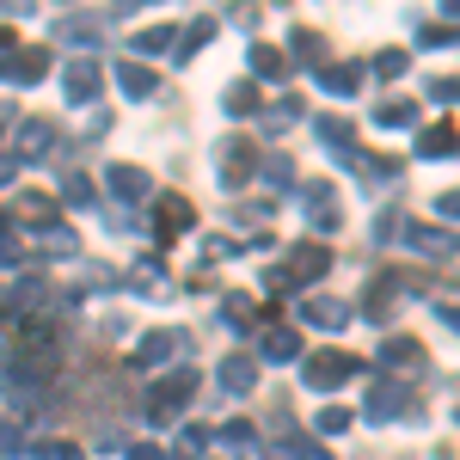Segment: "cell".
Masks as SVG:
<instances>
[{"mask_svg":"<svg viewBox=\"0 0 460 460\" xmlns=\"http://www.w3.org/2000/svg\"><path fill=\"white\" fill-rule=\"evenodd\" d=\"M325 270H332V252L314 246V240H301V246H288L283 264H270V270H264V288H270V295H288V288L319 283Z\"/></svg>","mask_w":460,"mask_h":460,"instance_id":"cell-1","label":"cell"},{"mask_svg":"<svg viewBox=\"0 0 460 460\" xmlns=\"http://www.w3.org/2000/svg\"><path fill=\"white\" fill-rule=\"evenodd\" d=\"M190 399H197V368H190V362H178L172 375H160L154 393H147V424H172Z\"/></svg>","mask_w":460,"mask_h":460,"instance_id":"cell-2","label":"cell"},{"mask_svg":"<svg viewBox=\"0 0 460 460\" xmlns=\"http://www.w3.org/2000/svg\"><path fill=\"white\" fill-rule=\"evenodd\" d=\"M356 375H362V362L344 356V350H314L301 362V381L314 393H332V387H344V381H356Z\"/></svg>","mask_w":460,"mask_h":460,"instance_id":"cell-3","label":"cell"},{"mask_svg":"<svg viewBox=\"0 0 460 460\" xmlns=\"http://www.w3.org/2000/svg\"><path fill=\"white\" fill-rule=\"evenodd\" d=\"M405 411H411V387H405V381H393V375H381V381L368 387L362 418H368V424H393V418H405Z\"/></svg>","mask_w":460,"mask_h":460,"instance_id":"cell-4","label":"cell"},{"mask_svg":"<svg viewBox=\"0 0 460 460\" xmlns=\"http://www.w3.org/2000/svg\"><path fill=\"white\" fill-rule=\"evenodd\" d=\"M190 227H197V209H190L184 197H160V203H154V240H160V246H172L178 234H190Z\"/></svg>","mask_w":460,"mask_h":460,"instance_id":"cell-5","label":"cell"},{"mask_svg":"<svg viewBox=\"0 0 460 460\" xmlns=\"http://www.w3.org/2000/svg\"><path fill=\"white\" fill-rule=\"evenodd\" d=\"M221 160H215V172H221V184H246L252 172H258V147L246 142V136H234V142L215 147Z\"/></svg>","mask_w":460,"mask_h":460,"instance_id":"cell-6","label":"cell"},{"mask_svg":"<svg viewBox=\"0 0 460 460\" xmlns=\"http://www.w3.org/2000/svg\"><path fill=\"white\" fill-rule=\"evenodd\" d=\"M178 350H190V338H184V332H172V325H160V332H147L142 344H136V356H129V362H136V368H160V362H172Z\"/></svg>","mask_w":460,"mask_h":460,"instance_id":"cell-7","label":"cell"},{"mask_svg":"<svg viewBox=\"0 0 460 460\" xmlns=\"http://www.w3.org/2000/svg\"><path fill=\"white\" fill-rule=\"evenodd\" d=\"M405 246L418 252V258H429V264H442V258H455V252H460V240L448 234V227H424V221H411V227H405Z\"/></svg>","mask_w":460,"mask_h":460,"instance_id":"cell-8","label":"cell"},{"mask_svg":"<svg viewBox=\"0 0 460 460\" xmlns=\"http://www.w3.org/2000/svg\"><path fill=\"white\" fill-rule=\"evenodd\" d=\"M43 74H49V49H25V43H19V49L0 62V80H13V86H37Z\"/></svg>","mask_w":460,"mask_h":460,"instance_id":"cell-9","label":"cell"},{"mask_svg":"<svg viewBox=\"0 0 460 460\" xmlns=\"http://www.w3.org/2000/svg\"><path fill=\"white\" fill-rule=\"evenodd\" d=\"M314 136L332 147V160H344V166H362V154H356V129L344 123V117H319Z\"/></svg>","mask_w":460,"mask_h":460,"instance_id":"cell-10","label":"cell"},{"mask_svg":"<svg viewBox=\"0 0 460 460\" xmlns=\"http://www.w3.org/2000/svg\"><path fill=\"white\" fill-rule=\"evenodd\" d=\"M105 184H111V197H123V203H147V197H154V178H147L142 166H129V160H117L105 172Z\"/></svg>","mask_w":460,"mask_h":460,"instance_id":"cell-11","label":"cell"},{"mask_svg":"<svg viewBox=\"0 0 460 460\" xmlns=\"http://www.w3.org/2000/svg\"><path fill=\"white\" fill-rule=\"evenodd\" d=\"M215 381H221V393H234V399H246V393L258 387V362L234 350L227 362H221V368H215Z\"/></svg>","mask_w":460,"mask_h":460,"instance_id":"cell-12","label":"cell"},{"mask_svg":"<svg viewBox=\"0 0 460 460\" xmlns=\"http://www.w3.org/2000/svg\"><path fill=\"white\" fill-rule=\"evenodd\" d=\"M381 368H393V375H411V368H424V344H418V338H405V332H399V338H387V344H381Z\"/></svg>","mask_w":460,"mask_h":460,"instance_id":"cell-13","label":"cell"},{"mask_svg":"<svg viewBox=\"0 0 460 460\" xmlns=\"http://www.w3.org/2000/svg\"><path fill=\"white\" fill-rule=\"evenodd\" d=\"M307 221H314L319 234H332V227L344 221V209H338V190H332V184H307Z\"/></svg>","mask_w":460,"mask_h":460,"instance_id":"cell-14","label":"cell"},{"mask_svg":"<svg viewBox=\"0 0 460 460\" xmlns=\"http://www.w3.org/2000/svg\"><path fill=\"white\" fill-rule=\"evenodd\" d=\"M418 154H424V160H455L460 154V129L455 123H429V129H418Z\"/></svg>","mask_w":460,"mask_h":460,"instance_id":"cell-15","label":"cell"},{"mask_svg":"<svg viewBox=\"0 0 460 460\" xmlns=\"http://www.w3.org/2000/svg\"><path fill=\"white\" fill-rule=\"evenodd\" d=\"M62 86H68L74 105H93V99H99V62H86V56H80V62H68Z\"/></svg>","mask_w":460,"mask_h":460,"instance_id":"cell-16","label":"cell"},{"mask_svg":"<svg viewBox=\"0 0 460 460\" xmlns=\"http://www.w3.org/2000/svg\"><path fill=\"white\" fill-rule=\"evenodd\" d=\"M49 147H56V123H19V154L13 160H49Z\"/></svg>","mask_w":460,"mask_h":460,"instance_id":"cell-17","label":"cell"},{"mask_svg":"<svg viewBox=\"0 0 460 460\" xmlns=\"http://www.w3.org/2000/svg\"><path fill=\"white\" fill-rule=\"evenodd\" d=\"M301 319L319 325V332H344L350 325V307H338L332 295H314V301H301Z\"/></svg>","mask_w":460,"mask_h":460,"instance_id":"cell-18","label":"cell"},{"mask_svg":"<svg viewBox=\"0 0 460 460\" xmlns=\"http://www.w3.org/2000/svg\"><path fill=\"white\" fill-rule=\"evenodd\" d=\"M117 93H123V99H154L160 80H154V68H142V62H117Z\"/></svg>","mask_w":460,"mask_h":460,"instance_id":"cell-19","label":"cell"},{"mask_svg":"<svg viewBox=\"0 0 460 460\" xmlns=\"http://www.w3.org/2000/svg\"><path fill=\"white\" fill-rule=\"evenodd\" d=\"M319 86H325V93H338V99H356L362 68H356V62H325V68H319Z\"/></svg>","mask_w":460,"mask_h":460,"instance_id":"cell-20","label":"cell"},{"mask_svg":"<svg viewBox=\"0 0 460 460\" xmlns=\"http://www.w3.org/2000/svg\"><path fill=\"white\" fill-rule=\"evenodd\" d=\"M258 356H264V362H295V356H301V338L283 332V325H270V332L258 338Z\"/></svg>","mask_w":460,"mask_h":460,"instance_id":"cell-21","label":"cell"},{"mask_svg":"<svg viewBox=\"0 0 460 460\" xmlns=\"http://www.w3.org/2000/svg\"><path fill=\"white\" fill-rule=\"evenodd\" d=\"M160 49H178V31H172V25H147V31L129 37V56H160Z\"/></svg>","mask_w":460,"mask_h":460,"instance_id":"cell-22","label":"cell"},{"mask_svg":"<svg viewBox=\"0 0 460 460\" xmlns=\"http://www.w3.org/2000/svg\"><path fill=\"white\" fill-rule=\"evenodd\" d=\"M252 74H258V80H283L288 56L277 49V43H252Z\"/></svg>","mask_w":460,"mask_h":460,"instance_id":"cell-23","label":"cell"},{"mask_svg":"<svg viewBox=\"0 0 460 460\" xmlns=\"http://www.w3.org/2000/svg\"><path fill=\"white\" fill-rule=\"evenodd\" d=\"M13 203H19V215H31L37 227H56V197H43V190H19Z\"/></svg>","mask_w":460,"mask_h":460,"instance_id":"cell-24","label":"cell"},{"mask_svg":"<svg viewBox=\"0 0 460 460\" xmlns=\"http://www.w3.org/2000/svg\"><path fill=\"white\" fill-rule=\"evenodd\" d=\"M375 123L381 129H411L418 123V105L411 99H387V105H375Z\"/></svg>","mask_w":460,"mask_h":460,"instance_id":"cell-25","label":"cell"},{"mask_svg":"<svg viewBox=\"0 0 460 460\" xmlns=\"http://www.w3.org/2000/svg\"><path fill=\"white\" fill-rule=\"evenodd\" d=\"M221 111H227V117H252V111H258V86H252V80L227 86V93H221Z\"/></svg>","mask_w":460,"mask_h":460,"instance_id":"cell-26","label":"cell"},{"mask_svg":"<svg viewBox=\"0 0 460 460\" xmlns=\"http://www.w3.org/2000/svg\"><path fill=\"white\" fill-rule=\"evenodd\" d=\"M288 49H295L301 62H314V68H325V37H319V31H307V25H301V31L288 37Z\"/></svg>","mask_w":460,"mask_h":460,"instance_id":"cell-27","label":"cell"},{"mask_svg":"<svg viewBox=\"0 0 460 460\" xmlns=\"http://www.w3.org/2000/svg\"><path fill=\"white\" fill-rule=\"evenodd\" d=\"M405 68H411V56H405V49H375V74H381V80H399Z\"/></svg>","mask_w":460,"mask_h":460,"instance_id":"cell-28","label":"cell"},{"mask_svg":"<svg viewBox=\"0 0 460 460\" xmlns=\"http://www.w3.org/2000/svg\"><path fill=\"white\" fill-rule=\"evenodd\" d=\"M258 172H264V184H295V166H288V154H264V160H258Z\"/></svg>","mask_w":460,"mask_h":460,"instance_id":"cell-29","label":"cell"},{"mask_svg":"<svg viewBox=\"0 0 460 460\" xmlns=\"http://www.w3.org/2000/svg\"><path fill=\"white\" fill-rule=\"evenodd\" d=\"M203 448H209V429H197V424L178 429V460H197Z\"/></svg>","mask_w":460,"mask_h":460,"instance_id":"cell-30","label":"cell"},{"mask_svg":"<svg viewBox=\"0 0 460 460\" xmlns=\"http://www.w3.org/2000/svg\"><path fill=\"white\" fill-rule=\"evenodd\" d=\"M295 117H301V99H283L277 111H264V129H270V136H283V129L295 123Z\"/></svg>","mask_w":460,"mask_h":460,"instance_id":"cell-31","label":"cell"},{"mask_svg":"<svg viewBox=\"0 0 460 460\" xmlns=\"http://www.w3.org/2000/svg\"><path fill=\"white\" fill-rule=\"evenodd\" d=\"M31 455L37 460H86V448H80V442H37Z\"/></svg>","mask_w":460,"mask_h":460,"instance_id":"cell-32","label":"cell"},{"mask_svg":"<svg viewBox=\"0 0 460 460\" xmlns=\"http://www.w3.org/2000/svg\"><path fill=\"white\" fill-rule=\"evenodd\" d=\"M215 37V19H197V25H190V31L178 37V56H190V49H203V43H209Z\"/></svg>","mask_w":460,"mask_h":460,"instance_id":"cell-33","label":"cell"},{"mask_svg":"<svg viewBox=\"0 0 460 460\" xmlns=\"http://www.w3.org/2000/svg\"><path fill=\"white\" fill-rule=\"evenodd\" d=\"M344 429H350V411L344 405H325L319 411V436H344Z\"/></svg>","mask_w":460,"mask_h":460,"instance_id":"cell-34","label":"cell"},{"mask_svg":"<svg viewBox=\"0 0 460 460\" xmlns=\"http://www.w3.org/2000/svg\"><path fill=\"white\" fill-rule=\"evenodd\" d=\"M62 197L86 209V203H93V178H86V172H68V184H62Z\"/></svg>","mask_w":460,"mask_h":460,"instance_id":"cell-35","label":"cell"},{"mask_svg":"<svg viewBox=\"0 0 460 460\" xmlns=\"http://www.w3.org/2000/svg\"><path fill=\"white\" fill-rule=\"evenodd\" d=\"M43 246H49V258H74V234L68 227H43Z\"/></svg>","mask_w":460,"mask_h":460,"instance_id":"cell-36","label":"cell"},{"mask_svg":"<svg viewBox=\"0 0 460 460\" xmlns=\"http://www.w3.org/2000/svg\"><path fill=\"white\" fill-rule=\"evenodd\" d=\"M62 37L68 43H99V25L93 19H62Z\"/></svg>","mask_w":460,"mask_h":460,"instance_id":"cell-37","label":"cell"},{"mask_svg":"<svg viewBox=\"0 0 460 460\" xmlns=\"http://www.w3.org/2000/svg\"><path fill=\"white\" fill-rule=\"evenodd\" d=\"M221 442H234V448H246V442H258V429H252L246 418H234V424H221Z\"/></svg>","mask_w":460,"mask_h":460,"instance_id":"cell-38","label":"cell"},{"mask_svg":"<svg viewBox=\"0 0 460 460\" xmlns=\"http://www.w3.org/2000/svg\"><path fill=\"white\" fill-rule=\"evenodd\" d=\"M19 448H25L19 424H13V418H0V455H19Z\"/></svg>","mask_w":460,"mask_h":460,"instance_id":"cell-39","label":"cell"},{"mask_svg":"<svg viewBox=\"0 0 460 460\" xmlns=\"http://www.w3.org/2000/svg\"><path fill=\"white\" fill-rule=\"evenodd\" d=\"M19 258H25V246H19V240H13V234H0V270H13V264H19Z\"/></svg>","mask_w":460,"mask_h":460,"instance_id":"cell-40","label":"cell"},{"mask_svg":"<svg viewBox=\"0 0 460 460\" xmlns=\"http://www.w3.org/2000/svg\"><path fill=\"white\" fill-rule=\"evenodd\" d=\"M418 37H424V43H455V37H460V25H424Z\"/></svg>","mask_w":460,"mask_h":460,"instance_id":"cell-41","label":"cell"},{"mask_svg":"<svg viewBox=\"0 0 460 460\" xmlns=\"http://www.w3.org/2000/svg\"><path fill=\"white\" fill-rule=\"evenodd\" d=\"M129 460H166L160 442H129Z\"/></svg>","mask_w":460,"mask_h":460,"instance_id":"cell-42","label":"cell"},{"mask_svg":"<svg viewBox=\"0 0 460 460\" xmlns=\"http://www.w3.org/2000/svg\"><path fill=\"white\" fill-rule=\"evenodd\" d=\"M436 215H448V221H460V190H442V197H436Z\"/></svg>","mask_w":460,"mask_h":460,"instance_id":"cell-43","label":"cell"},{"mask_svg":"<svg viewBox=\"0 0 460 460\" xmlns=\"http://www.w3.org/2000/svg\"><path fill=\"white\" fill-rule=\"evenodd\" d=\"M429 99H442V105H455V99H460V80H436V86H429Z\"/></svg>","mask_w":460,"mask_h":460,"instance_id":"cell-44","label":"cell"},{"mask_svg":"<svg viewBox=\"0 0 460 460\" xmlns=\"http://www.w3.org/2000/svg\"><path fill=\"white\" fill-rule=\"evenodd\" d=\"M13 49H19V37H13V25H0V62H6Z\"/></svg>","mask_w":460,"mask_h":460,"instance_id":"cell-45","label":"cell"},{"mask_svg":"<svg viewBox=\"0 0 460 460\" xmlns=\"http://www.w3.org/2000/svg\"><path fill=\"white\" fill-rule=\"evenodd\" d=\"M13 172H19V160H13V154H0V184H13Z\"/></svg>","mask_w":460,"mask_h":460,"instance_id":"cell-46","label":"cell"},{"mask_svg":"<svg viewBox=\"0 0 460 460\" xmlns=\"http://www.w3.org/2000/svg\"><path fill=\"white\" fill-rule=\"evenodd\" d=\"M442 325H455V332H460V307H442Z\"/></svg>","mask_w":460,"mask_h":460,"instance_id":"cell-47","label":"cell"}]
</instances>
